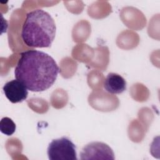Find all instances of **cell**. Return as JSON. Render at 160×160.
Masks as SVG:
<instances>
[{"label":"cell","instance_id":"1","mask_svg":"<svg viewBox=\"0 0 160 160\" xmlns=\"http://www.w3.org/2000/svg\"><path fill=\"white\" fill-rule=\"evenodd\" d=\"M59 70L56 62L48 54L38 50H28L20 54L14 68V76L28 90L42 92L54 83Z\"/></svg>","mask_w":160,"mask_h":160},{"label":"cell","instance_id":"2","mask_svg":"<svg viewBox=\"0 0 160 160\" xmlns=\"http://www.w3.org/2000/svg\"><path fill=\"white\" fill-rule=\"evenodd\" d=\"M56 31L55 22L46 11L37 9L26 14L21 31L24 43L31 48H49Z\"/></svg>","mask_w":160,"mask_h":160},{"label":"cell","instance_id":"3","mask_svg":"<svg viewBox=\"0 0 160 160\" xmlns=\"http://www.w3.org/2000/svg\"><path fill=\"white\" fill-rule=\"evenodd\" d=\"M47 153L50 160H77L76 148L68 138L55 139L49 144Z\"/></svg>","mask_w":160,"mask_h":160},{"label":"cell","instance_id":"4","mask_svg":"<svg viewBox=\"0 0 160 160\" xmlns=\"http://www.w3.org/2000/svg\"><path fill=\"white\" fill-rule=\"evenodd\" d=\"M112 149L106 143L91 142L83 147L80 152V159H114Z\"/></svg>","mask_w":160,"mask_h":160},{"label":"cell","instance_id":"5","mask_svg":"<svg viewBox=\"0 0 160 160\" xmlns=\"http://www.w3.org/2000/svg\"><path fill=\"white\" fill-rule=\"evenodd\" d=\"M2 90L6 98L12 103L22 102L28 95L26 87L17 79L7 82L4 85Z\"/></svg>","mask_w":160,"mask_h":160},{"label":"cell","instance_id":"6","mask_svg":"<svg viewBox=\"0 0 160 160\" xmlns=\"http://www.w3.org/2000/svg\"><path fill=\"white\" fill-rule=\"evenodd\" d=\"M103 87L110 94H121L126 89V81L121 75L110 72L104 81Z\"/></svg>","mask_w":160,"mask_h":160},{"label":"cell","instance_id":"7","mask_svg":"<svg viewBox=\"0 0 160 160\" xmlns=\"http://www.w3.org/2000/svg\"><path fill=\"white\" fill-rule=\"evenodd\" d=\"M16 126L14 121L8 117H4L0 121V131L1 132L6 135L11 136L16 131Z\"/></svg>","mask_w":160,"mask_h":160}]
</instances>
